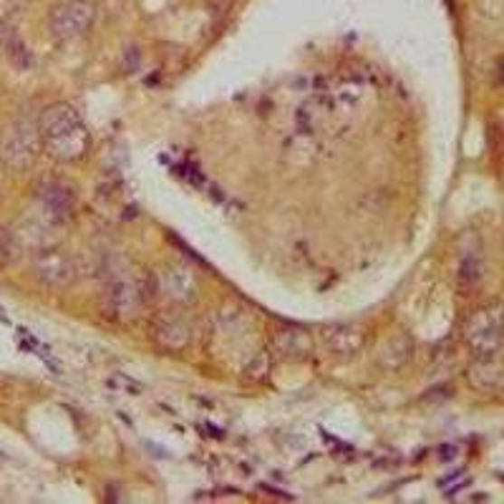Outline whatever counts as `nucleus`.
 Returning <instances> with one entry per match:
<instances>
[{
  "instance_id": "1",
  "label": "nucleus",
  "mask_w": 504,
  "mask_h": 504,
  "mask_svg": "<svg viewBox=\"0 0 504 504\" xmlns=\"http://www.w3.org/2000/svg\"><path fill=\"white\" fill-rule=\"evenodd\" d=\"M35 124H38L43 152L51 154L56 162H79L83 154L89 152L91 137L73 106H48L41 111Z\"/></svg>"
},
{
  "instance_id": "2",
  "label": "nucleus",
  "mask_w": 504,
  "mask_h": 504,
  "mask_svg": "<svg viewBox=\"0 0 504 504\" xmlns=\"http://www.w3.org/2000/svg\"><path fill=\"white\" fill-rule=\"evenodd\" d=\"M147 290L144 282L134 281L131 275L119 272L111 281L106 282L104 295H101V310L109 320L114 323H131L141 316L144 305H147Z\"/></svg>"
},
{
  "instance_id": "3",
  "label": "nucleus",
  "mask_w": 504,
  "mask_h": 504,
  "mask_svg": "<svg viewBox=\"0 0 504 504\" xmlns=\"http://www.w3.org/2000/svg\"><path fill=\"white\" fill-rule=\"evenodd\" d=\"M464 343L477 356H492L504 343V310L502 305L490 303L477 308L464 323Z\"/></svg>"
},
{
  "instance_id": "4",
  "label": "nucleus",
  "mask_w": 504,
  "mask_h": 504,
  "mask_svg": "<svg viewBox=\"0 0 504 504\" xmlns=\"http://www.w3.org/2000/svg\"><path fill=\"white\" fill-rule=\"evenodd\" d=\"M149 282H152V288H147V295L165 300L169 308L189 305L197 295L195 272L185 265H179V262H169L157 275H149Z\"/></svg>"
},
{
  "instance_id": "5",
  "label": "nucleus",
  "mask_w": 504,
  "mask_h": 504,
  "mask_svg": "<svg viewBox=\"0 0 504 504\" xmlns=\"http://www.w3.org/2000/svg\"><path fill=\"white\" fill-rule=\"evenodd\" d=\"M149 338L162 353H185L195 340V328L179 308H166L152 318Z\"/></svg>"
},
{
  "instance_id": "6",
  "label": "nucleus",
  "mask_w": 504,
  "mask_h": 504,
  "mask_svg": "<svg viewBox=\"0 0 504 504\" xmlns=\"http://www.w3.org/2000/svg\"><path fill=\"white\" fill-rule=\"evenodd\" d=\"M41 149H43V144H41L38 124L15 121L0 137V159L13 169H28L35 162V157L41 154Z\"/></svg>"
},
{
  "instance_id": "7",
  "label": "nucleus",
  "mask_w": 504,
  "mask_h": 504,
  "mask_svg": "<svg viewBox=\"0 0 504 504\" xmlns=\"http://www.w3.org/2000/svg\"><path fill=\"white\" fill-rule=\"evenodd\" d=\"M94 3H89V0H66V3H59L51 11L48 28L59 41H76L94 25Z\"/></svg>"
},
{
  "instance_id": "8",
  "label": "nucleus",
  "mask_w": 504,
  "mask_h": 504,
  "mask_svg": "<svg viewBox=\"0 0 504 504\" xmlns=\"http://www.w3.org/2000/svg\"><path fill=\"white\" fill-rule=\"evenodd\" d=\"M31 270H33L38 282H43L46 288H53V290L71 288L76 282V278H79L76 262L66 252H61L59 247L35 250L33 260H31Z\"/></svg>"
},
{
  "instance_id": "9",
  "label": "nucleus",
  "mask_w": 504,
  "mask_h": 504,
  "mask_svg": "<svg viewBox=\"0 0 504 504\" xmlns=\"http://www.w3.org/2000/svg\"><path fill=\"white\" fill-rule=\"evenodd\" d=\"M318 338L333 358H351L366 346V328L358 323H326L318 330Z\"/></svg>"
},
{
  "instance_id": "10",
  "label": "nucleus",
  "mask_w": 504,
  "mask_h": 504,
  "mask_svg": "<svg viewBox=\"0 0 504 504\" xmlns=\"http://www.w3.org/2000/svg\"><path fill=\"white\" fill-rule=\"evenodd\" d=\"M35 197L41 202V210L53 214L61 223H69L76 210V189L61 176H43L35 187Z\"/></svg>"
},
{
  "instance_id": "11",
  "label": "nucleus",
  "mask_w": 504,
  "mask_h": 504,
  "mask_svg": "<svg viewBox=\"0 0 504 504\" xmlns=\"http://www.w3.org/2000/svg\"><path fill=\"white\" fill-rule=\"evenodd\" d=\"M272 348L285 361H305L313 356V336L300 326H281L272 336Z\"/></svg>"
},
{
  "instance_id": "12",
  "label": "nucleus",
  "mask_w": 504,
  "mask_h": 504,
  "mask_svg": "<svg viewBox=\"0 0 504 504\" xmlns=\"http://www.w3.org/2000/svg\"><path fill=\"white\" fill-rule=\"evenodd\" d=\"M411 356H414V343L406 336H396V338H388L386 346L381 348L378 361L388 371H401V368H406Z\"/></svg>"
},
{
  "instance_id": "13",
  "label": "nucleus",
  "mask_w": 504,
  "mask_h": 504,
  "mask_svg": "<svg viewBox=\"0 0 504 504\" xmlns=\"http://www.w3.org/2000/svg\"><path fill=\"white\" fill-rule=\"evenodd\" d=\"M5 56H8V63L15 66V69H31L33 66V53L28 51L24 41L18 35H8L5 38Z\"/></svg>"
},
{
  "instance_id": "14",
  "label": "nucleus",
  "mask_w": 504,
  "mask_h": 504,
  "mask_svg": "<svg viewBox=\"0 0 504 504\" xmlns=\"http://www.w3.org/2000/svg\"><path fill=\"white\" fill-rule=\"evenodd\" d=\"M21 250H24L21 237L15 235L11 227H3V224H0V265L18 262V258H21Z\"/></svg>"
},
{
  "instance_id": "15",
  "label": "nucleus",
  "mask_w": 504,
  "mask_h": 504,
  "mask_svg": "<svg viewBox=\"0 0 504 504\" xmlns=\"http://www.w3.org/2000/svg\"><path fill=\"white\" fill-rule=\"evenodd\" d=\"M480 278H481V265L477 258H467L461 262V268H459V285H461V290H471V288H477L480 285Z\"/></svg>"
}]
</instances>
